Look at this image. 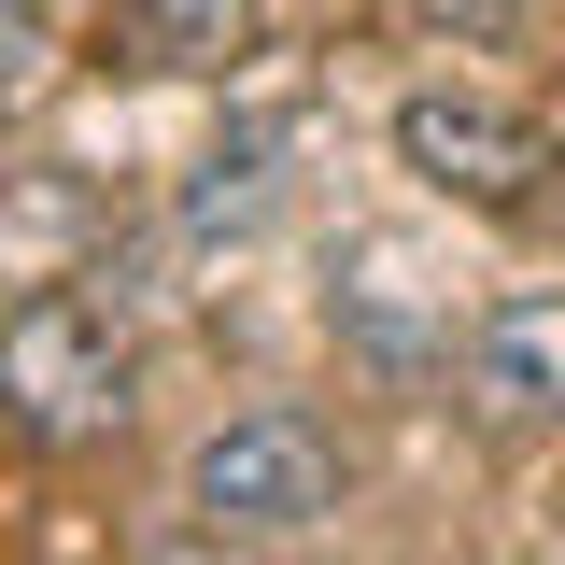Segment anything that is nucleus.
Instances as JSON below:
<instances>
[{
	"mask_svg": "<svg viewBox=\"0 0 565 565\" xmlns=\"http://www.w3.org/2000/svg\"><path fill=\"white\" fill-rule=\"evenodd\" d=\"M43 85V0H0V99Z\"/></svg>",
	"mask_w": 565,
	"mask_h": 565,
	"instance_id": "obj_8",
	"label": "nucleus"
},
{
	"mask_svg": "<svg viewBox=\"0 0 565 565\" xmlns=\"http://www.w3.org/2000/svg\"><path fill=\"white\" fill-rule=\"evenodd\" d=\"M282 199V128H241L226 156H199V184H184V241H241V226H269Z\"/></svg>",
	"mask_w": 565,
	"mask_h": 565,
	"instance_id": "obj_5",
	"label": "nucleus"
},
{
	"mask_svg": "<svg viewBox=\"0 0 565 565\" xmlns=\"http://www.w3.org/2000/svg\"><path fill=\"white\" fill-rule=\"evenodd\" d=\"M141 396V353L114 326V282H29L0 311V424L43 438V452H85L114 438Z\"/></svg>",
	"mask_w": 565,
	"mask_h": 565,
	"instance_id": "obj_1",
	"label": "nucleus"
},
{
	"mask_svg": "<svg viewBox=\"0 0 565 565\" xmlns=\"http://www.w3.org/2000/svg\"><path fill=\"white\" fill-rule=\"evenodd\" d=\"M467 382H481V411H565V282H523V297H494L481 326H467Z\"/></svg>",
	"mask_w": 565,
	"mask_h": 565,
	"instance_id": "obj_4",
	"label": "nucleus"
},
{
	"mask_svg": "<svg viewBox=\"0 0 565 565\" xmlns=\"http://www.w3.org/2000/svg\"><path fill=\"white\" fill-rule=\"evenodd\" d=\"M396 156H411L438 199H467V212H523L537 184H552V128H537L523 99H481V85L396 99Z\"/></svg>",
	"mask_w": 565,
	"mask_h": 565,
	"instance_id": "obj_3",
	"label": "nucleus"
},
{
	"mask_svg": "<svg viewBox=\"0 0 565 565\" xmlns=\"http://www.w3.org/2000/svg\"><path fill=\"white\" fill-rule=\"evenodd\" d=\"M128 43L156 71H241L255 57V0H128Z\"/></svg>",
	"mask_w": 565,
	"mask_h": 565,
	"instance_id": "obj_6",
	"label": "nucleus"
},
{
	"mask_svg": "<svg viewBox=\"0 0 565 565\" xmlns=\"http://www.w3.org/2000/svg\"><path fill=\"white\" fill-rule=\"evenodd\" d=\"M340 326H353L367 353H382V367H411V353H424V311H411V255H396V241H353Z\"/></svg>",
	"mask_w": 565,
	"mask_h": 565,
	"instance_id": "obj_7",
	"label": "nucleus"
},
{
	"mask_svg": "<svg viewBox=\"0 0 565 565\" xmlns=\"http://www.w3.org/2000/svg\"><path fill=\"white\" fill-rule=\"evenodd\" d=\"M184 509H199V537H311L340 509V438L311 411H241L199 438Z\"/></svg>",
	"mask_w": 565,
	"mask_h": 565,
	"instance_id": "obj_2",
	"label": "nucleus"
}]
</instances>
